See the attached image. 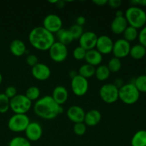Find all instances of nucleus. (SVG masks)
Wrapping results in <instances>:
<instances>
[{"label": "nucleus", "mask_w": 146, "mask_h": 146, "mask_svg": "<svg viewBox=\"0 0 146 146\" xmlns=\"http://www.w3.org/2000/svg\"><path fill=\"white\" fill-rule=\"evenodd\" d=\"M30 44L38 51H48L55 42V36L43 27H36L31 29L29 34Z\"/></svg>", "instance_id": "2"}, {"label": "nucleus", "mask_w": 146, "mask_h": 146, "mask_svg": "<svg viewBox=\"0 0 146 146\" xmlns=\"http://www.w3.org/2000/svg\"><path fill=\"white\" fill-rule=\"evenodd\" d=\"M26 138L31 142H35L41 138L43 129L41 125L37 122H30L28 127L24 131Z\"/></svg>", "instance_id": "15"}, {"label": "nucleus", "mask_w": 146, "mask_h": 146, "mask_svg": "<svg viewBox=\"0 0 146 146\" xmlns=\"http://www.w3.org/2000/svg\"><path fill=\"white\" fill-rule=\"evenodd\" d=\"M131 43L128 42L123 38H119L116 40L113 44L112 53L115 58L119 59L125 58L128 56L131 51Z\"/></svg>", "instance_id": "11"}, {"label": "nucleus", "mask_w": 146, "mask_h": 146, "mask_svg": "<svg viewBox=\"0 0 146 146\" xmlns=\"http://www.w3.org/2000/svg\"><path fill=\"white\" fill-rule=\"evenodd\" d=\"M2 81H3V77H2V75H1V74L0 73V85L1 84Z\"/></svg>", "instance_id": "46"}, {"label": "nucleus", "mask_w": 146, "mask_h": 146, "mask_svg": "<svg viewBox=\"0 0 146 146\" xmlns=\"http://www.w3.org/2000/svg\"><path fill=\"white\" fill-rule=\"evenodd\" d=\"M123 16H124V14L121 10H118L115 13V17H123Z\"/></svg>", "instance_id": "45"}, {"label": "nucleus", "mask_w": 146, "mask_h": 146, "mask_svg": "<svg viewBox=\"0 0 146 146\" xmlns=\"http://www.w3.org/2000/svg\"><path fill=\"white\" fill-rule=\"evenodd\" d=\"M26 63H27V65H29V66H31V68L34 67V66L36 65L37 64H38V57L35 54H29L28 56L26 58Z\"/></svg>", "instance_id": "36"}, {"label": "nucleus", "mask_w": 146, "mask_h": 146, "mask_svg": "<svg viewBox=\"0 0 146 146\" xmlns=\"http://www.w3.org/2000/svg\"><path fill=\"white\" fill-rule=\"evenodd\" d=\"M48 54L53 61L56 63H61L66 59L68 54L67 46L55 41L48 49Z\"/></svg>", "instance_id": "8"}, {"label": "nucleus", "mask_w": 146, "mask_h": 146, "mask_svg": "<svg viewBox=\"0 0 146 146\" xmlns=\"http://www.w3.org/2000/svg\"><path fill=\"white\" fill-rule=\"evenodd\" d=\"M77 75H78V73H77L76 71H74V70H71V71L69 72V76L71 77V79H72V78H74V77L76 76Z\"/></svg>", "instance_id": "43"}, {"label": "nucleus", "mask_w": 146, "mask_h": 146, "mask_svg": "<svg viewBox=\"0 0 146 146\" xmlns=\"http://www.w3.org/2000/svg\"><path fill=\"white\" fill-rule=\"evenodd\" d=\"M123 39H125L128 42L131 43L138 38V30L137 29L134 28V27L128 26L125 29L124 32L123 33Z\"/></svg>", "instance_id": "27"}, {"label": "nucleus", "mask_w": 146, "mask_h": 146, "mask_svg": "<svg viewBox=\"0 0 146 146\" xmlns=\"http://www.w3.org/2000/svg\"><path fill=\"white\" fill-rule=\"evenodd\" d=\"M71 88L74 95L78 97L83 96L86 95L88 91L89 84L88 79L77 75L71 79Z\"/></svg>", "instance_id": "9"}, {"label": "nucleus", "mask_w": 146, "mask_h": 146, "mask_svg": "<svg viewBox=\"0 0 146 146\" xmlns=\"http://www.w3.org/2000/svg\"><path fill=\"white\" fill-rule=\"evenodd\" d=\"M73 130H74V132L76 135L81 136V135H84L86 132V125L84 122L75 123Z\"/></svg>", "instance_id": "35"}, {"label": "nucleus", "mask_w": 146, "mask_h": 146, "mask_svg": "<svg viewBox=\"0 0 146 146\" xmlns=\"http://www.w3.org/2000/svg\"><path fill=\"white\" fill-rule=\"evenodd\" d=\"M62 26L63 21L61 17L55 14H48L44 17L43 21L42 27L53 34H56L60 29H61Z\"/></svg>", "instance_id": "10"}, {"label": "nucleus", "mask_w": 146, "mask_h": 146, "mask_svg": "<svg viewBox=\"0 0 146 146\" xmlns=\"http://www.w3.org/2000/svg\"><path fill=\"white\" fill-rule=\"evenodd\" d=\"M129 55L135 60H141L146 55V48L140 44H137L131 46Z\"/></svg>", "instance_id": "23"}, {"label": "nucleus", "mask_w": 146, "mask_h": 146, "mask_svg": "<svg viewBox=\"0 0 146 146\" xmlns=\"http://www.w3.org/2000/svg\"><path fill=\"white\" fill-rule=\"evenodd\" d=\"M101 118L102 115L99 111L96 109L90 110L89 111L86 113L84 123L86 126L94 127L99 123L101 121Z\"/></svg>", "instance_id": "19"}, {"label": "nucleus", "mask_w": 146, "mask_h": 146, "mask_svg": "<svg viewBox=\"0 0 146 146\" xmlns=\"http://www.w3.org/2000/svg\"><path fill=\"white\" fill-rule=\"evenodd\" d=\"M51 74L49 67L43 63H38L31 68V75L35 79L40 81H46Z\"/></svg>", "instance_id": "14"}, {"label": "nucleus", "mask_w": 146, "mask_h": 146, "mask_svg": "<svg viewBox=\"0 0 146 146\" xmlns=\"http://www.w3.org/2000/svg\"><path fill=\"white\" fill-rule=\"evenodd\" d=\"M131 146H146V131L140 130L137 131L131 141Z\"/></svg>", "instance_id": "24"}, {"label": "nucleus", "mask_w": 146, "mask_h": 146, "mask_svg": "<svg viewBox=\"0 0 146 146\" xmlns=\"http://www.w3.org/2000/svg\"><path fill=\"white\" fill-rule=\"evenodd\" d=\"M95 72L96 67L89 65L88 64H84L78 69V74L81 76L88 79V78H91L94 76H95Z\"/></svg>", "instance_id": "26"}, {"label": "nucleus", "mask_w": 146, "mask_h": 146, "mask_svg": "<svg viewBox=\"0 0 146 146\" xmlns=\"http://www.w3.org/2000/svg\"><path fill=\"white\" fill-rule=\"evenodd\" d=\"M33 108L36 115L45 120L54 119L64 111L62 106L58 105L51 96H44L38 98Z\"/></svg>", "instance_id": "1"}, {"label": "nucleus", "mask_w": 146, "mask_h": 146, "mask_svg": "<svg viewBox=\"0 0 146 146\" xmlns=\"http://www.w3.org/2000/svg\"><path fill=\"white\" fill-rule=\"evenodd\" d=\"M133 84L140 93L146 94V75H141L134 80Z\"/></svg>", "instance_id": "29"}, {"label": "nucleus", "mask_w": 146, "mask_h": 146, "mask_svg": "<svg viewBox=\"0 0 146 146\" xmlns=\"http://www.w3.org/2000/svg\"><path fill=\"white\" fill-rule=\"evenodd\" d=\"M76 24H78V25L83 27V25L86 24L85 17H83V16H79V17H78L76 18Z\"/></svg>", "instance_id": "41"}, {"label": "nucleus", "mask_w": 146, "mask_h": 146, "mask_svg": "<svg viewBox=\"0 0 146 146\" xmlns=\"http://www.w3.org/2000/svg\"><path fill=\"white\" fill-rule=\"evenodd\" d=\"M66 115L68 119L75 124L84 122L86 112L82 107L74 105L71 106L68 108Z\"/></svg>", "instance_id": "16"}, {"label": "nucleus", "mask_w": 146, "mask_h": 146, "mask_svg": "<svg viewBox=\"0 0 146 146\" xmlns=\"http://www.w3.org/2000/svg\"><path fill=\"white\" fill-rule=\"evenodd\" d=\"M128 27V24L125 17H115L111 24V30L115 35L123 34L125 29Z\"/></svg>", "instance_id": "17"}, {"label": "nucleus", "mask_w": 146, "mask_h": 146, "mask_svg": "<svg viewBox=\"0 0 146 146\" xmlns=\"http://www.w3.org/2000/svg\"><path fill=\"white\" fill-rule=\"evenodd\" d=\"M4 94H5L7 98H9V99H11L15 96L17 95V90L16 88V87H14V86H9L6 88Z\"/></svg>", "instance_id": "38"}, {"label": "nucleus", "mask_w": 146, "mask_h": 146, "mask_svg": "<svg viewBox=\"0 0 146 146\" xmlns=\"http://www.w3.org/2000/svg\"><path fill=\"white\" fill-rule=\"evenodd\" d=\"M97 40L98 36L95 32L90 31H85L78 39L79 46L86 51H89L96 48Z\"/></svg>", "instance_id": "13"}, {"label": "nucleus", "mask_w": 146, "mask_h": 146, "mask_svg": "<svg viewBox=\"0 0 146 146\" xmlns=\"http://www.w3.org/2000/svg\"><path fill=\"white\" fill-rule=\"evenodd\" d=\"M121 0H109L108 1V4L113 9H117L121 5Z\"/></svg>", "instance_id": "39"}, {"label": "nucleus", "mask_w": 146, "mask_h": 146, "mask_svg": "<svg viewBox=\"0 0 146 146\" xmlns=\"http://www.w3.org/2000/svg\"><path fill=\"white\" fill-rule=\"evenodd\" d=\"M9 146H31V144L26 137L16 136L9 141Z\"/></svg>", "instance_id": "30"}, {"label": "nucleus", "mask_w": 146, "mask_h": 146, "mask_svg": "<svg viewBox=\"0 0 146 146\" xmlns=\"http://www.w3.org/2000/svg\"><path fill=\"white\" fill-rule=\"evenodd\" d=\"M24 95L31 102L32 101H36L40 98L41 91H40V89L38 88V87L36 86H31L27 88Z\"/></svg>", "instance_id": "28"}, {"label": "nucleus", "mask_w": 146, "mask_h": 146, "mask_svg": "<svg viewBox=\"0 0 146 146\" xmlns=\"http://www.w3.org/2000/svg\"><path fill=\"white\" fill-rule=\"evenodd\" d=\"M145 75H146V66H145Z\"/></svg>", "instance_id": "47"}, {"label": "nucleus", "mask_w": 146, "mask_h": 146, "mask_svg": "<svg viewBox=\"0 0 146 146\" xmlns=\"http://www.w3.org/2000/svg\"><path fill=\"white\" fill-rule=\"evenodd\" d=\"M86 51L84 48H83L82 47L78 46L74 48V51H73V56H74V58L76 60H78V61H81V60L85 59L86 54Z\"/></svg>", "instance_id": "34"}, {"label": "nucleus", "mask_w": 146, "mask_h": 146, "mask_svg": "<svg viewBox=\"0 0 146 146\" xmlns=\"http://www.w3.org/2000/svg\"><path fill=\"white\" fill-rule=\"evenodd\" d=\"M99 95L104 102L112 104L116 102L118 98V88L113 84H106L101 87Z\"/></svg>", "instance_id": "7"}, {"label": "nucleus", "mask_w": 146, "mask_h": 146, "mask_svg": "<svg viewBox=\"0 0 146 146\" xmlns=\"http://www.w3.org/2000/svg\"><path fill=\"white\" fill-rule=\"evenodd\" d=\"M93 2H94V4H95L96 5L99 6V7H103V6L108 4V1H107V0H94Z\"/></svg>", "instance_id": "42"}, {"label": "nucleus", "mask_w": 146, "mask_h": 146, "mask_svg": "<svg viewBox=\"0 0 146 146\" xmlns=\"http://www.w3.org/2000/svg\"><path fill=\"white\" fill-rule=\"evenodd\" d=\"M51 97L60 106L65 104L68 98V92L63 86H57L53 90Z\"/></svg>", "instance_id": "18"}, {"label": "nucleus", "mask_w": 146, "mask_h": 146, "mask_svg": "<svg viewBox=\"0 0 146 146\" xmlns=\"http://www.w3.org/2000/svg\"><path fill=\"white\" fill-rule=\"evenodd\" d=\"M9 50L13 55L17 57H20L27 52V47L24 41L17 38L10 43Z\"/></svg>", "instance_id": "21"}, {"label": "nucleus", "mask_w": 146, "mask_h": 146, "mask_svg": "<svg viewBox=\"0 0 146 146\" xmlns=\"http://www.w3.org/2000/svg\"><path fill=\"white\" fill-rule=\"evenodd\" d=\"M141 93L138 91L133 83L124 84L118 88V98L126 105H133L138 102Z\"/></svg>", "instance_id": "4"}, {"label": "nucleus", "mask_w": 146, "mask_h": 146, "mask_svg": "<svg viewBox=\"0 0 146 146\" xmlns=\"http://www.w3.org/2000/svg\"><path fill=\"white\" fill-rule=\"evenodd\" d=\"M30 118L27 114H14L9 119L7 126L14 133L24 132L29 124Z\"/></svg>", "instance_id": "6"}, {"label": "nucleus", "mask_w": 146, "mask_h": 146, "mask_svg": "<svg viewBox=\"0 0 146 146\" xmlns=\"http://www.w3.org/2000/svg\"><path fill=\"white\" fill-rule=\"evenodd\" d=\"M68 30H69L70 32H71V34H72L74 40L79 39L80 37L81 36V35H82L84 32L83 27L78 25V24H76L71 26V27H70Z\"/></svg>", "instance_id": "33"}, {"label": "nucleus", "mask_w": 146, "mask_h": 146, "mask_svg": "<svg viewBox=\"0 0 146 146\" xmlns=\"http://www.w3.org/2000/svg\"><path fill=\"white\" fill-rule=\"evenodd\" d=\"M108 69L110 70L111 73H116L121 70V66H122V64H121V59L115 57H113L109 60L108 63Z\"/></svg>", "instance_id": "31"}, {"label": "nucleus", "mask_w": 146, "mask_h": 146, "mask_svg": "<svg viewBox=\"0 0 146 146\" xmlns=\"http://www.w3.org/2000/svg\"><path fill=\"white\" fill-rule=\"evenodd\" d=\"M114 42L112 38L106 35H101L98 36L96 49L102 55H107L112 53Z\"/></svg>", "instance_id": "12"}, {"label": "nucleus", "mask_w": 146, "mask_h": 146, "mask_svg": "<svg viewBox=\"0 0 146 146\" xmlns=\"http://www.w3.org/2000/svg\"><path fill=\"white\" fill-rule=\"evenodd\" d=\"M86 64L93 66H98L101 65V62L103 61V55L100 54L96 48L89 50L86 51L85 59Z\"/></svg>", "instance_id": "20"}, {"label": "nucleus", "mask_w": 146, "mask_h": 146, "mask_svg": "<svg viewBox=\"0 0 146 146\" xmlns=\"http://www.w3.org/2000/svg\"><path fill=\"white\" fill-rule=\"evenodd\" d=\"M10 99L5 94H0V113H5L9 109Z\"/></svg>", "instance_id": "32"}, {"label": "nucleus", "mask_w": 146, "mask_h": 146, "mask_svg": "<svg viewBox=\"0 0 146 146\" xmlns=\"http://www.w3.org/2000/svg\"><path fill=\"white\" fill-rule=\"evenodd\" d=\"M56 4L57 7H59V8H62V7H64V1H58Z\"/></svg>", "instance_id": "44"}, {"label": "nucleus", "mask_w": 146, "mask_h": 146, "mask_svg": "<svg viewBox=\"0 0 146 146\" xmlns=\"http://www.w3.org/2000/svg\"><path fill=\"white\" fill-rule=\"evenodd\" d=\"M56 38L58 39L57 41L66 46L70 44L74 40V37H73L72 34L70 32L69 30L66 29L62 28L61 29H60L56 34Z\"/></svg>", "instance_id": "22"}, {"label": "nucleus", "mask_w": 146, "mask_h": 146, "mask_svg": "<svg viewBox=\"0 0 146 146\" xmlns=\"http://www.w3.org/2000/svg\"><path fill=\"white\" fill-rule=\"evenodd\" d=\"M31 107L32 102L23 94H17L10 99L9 108L15 114H26Z\"/></svg>", "instance_id": "5"}, {"label": "nucleus", "mask_w": 146, "mask_h": 146, "mask_svg": "<svg viewBox=\"0 0 146 146\" xmlns=\"http://www.w3.org/2000/svg\"><path fill=\"white\" fill-rule=\"evenodd\" d=\"M111 75V71L107 65H100L96 68V78L100 81H104L108 79Z\"/></svg>", "instance_id": "25"}, {"label": "nucleus", "mask_w": 146, "mask_h": 146, "mask_svg": "<svg viewBox=\"0 0 146 146\" xmlns=\"http://www.w3.org/2000/svg\"><path fill=\"white\" fill-rule=\"evenodd\" d=\"M138 39L139 44L146 48V25L141 29V31L138 32Z\"/></svg>", "instance_id": "37"}, {"label": "nucleus", "mask_w": 146, "mask_h": 146, "mask_svg": "<svg viewBox=\"0 0 146 146\" xmlns=\"http://www.w3.org/2000/svg\"><path fill=\"white\" fill-rule=\"evenodd\" d=\"M128 26L139 29L146 24V12L141 7L131 6L128 7L124 14Z\"/></svg>", "instance_id": "3"}, {"label": "nucleus", "mask_w": 146, "mask_h": 146, "mask_svg": "<svg viewBox=\"0 0 146 146\" xmlns=\"http://www.w3.org/2000/svg\"><path fill=\"white\" fill-rule=\"evenodd\" d=\"M131 4L133 6L137 7H146V0H133L131 1Z\"/></svg>", "instance_id": "40"}]
</instances>
